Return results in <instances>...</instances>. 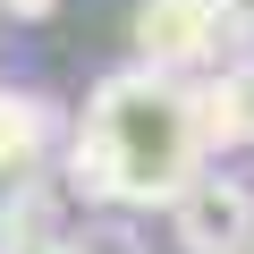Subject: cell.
<instances>
[{
    "instance_id": "1",
    "label": "cell",
    "mask_w": 254,
    "mask_h": 254,
    "mask_svg": "<svg viewBox=\"0 0 254 254\" xmlns=\"http://www.w3.org/2000/svg\"><path fill=\"white\" fill-rule=\"evenodd\" d=\"M203 119H195V85H178L170 68H119L85 93L76 127L60 136L51 170L76 203H119V212H161L195 170H203Z\"/></svg>"
},
{
    "instance_id": "9",
    "label": "cell",
    "mask_w": 254,
    "mask_h": 254,
    "mask_svg": "<svg viewBox=\"0 0 254 254\" xmlns=\"http://www.w3.org/2000/svg\"><path fill=\"white\" fill-rule=\"evenodd\" d=\"M60 0H0V17H17V26H34V17H51Z\"/></svg>"
},
{
    "instance_id": "6",
    "label": "cell",
    "mask_w": 254,
    "mask_h": 254,
    "mask_svg": "<svg viewBox=\"0 0 254 254\" xmlns=\"http://www.w3.org/2000/svg\"><path fill=\"white\" fill-rule=\"evenodd\" d=\"M60 237H68V254H144L136 220H119V203H85V220L60 229Z\"/></svg>"
},
{
    "instance_id": "4",
    "label": "cell",
    "mask_w": 254,
    "mask_h": 254,
    "mask_svg": "<svg viewBox=\"0 0 254 254\" xmlns=\"http://www.w3.org/2000/svg\"><path fill=\"white\" fill-rule=\"evenodd\" d=\"M68 136V119L43 102V93H17V85H0V187H17V178H43L51 153Z\"/></svg>"
},
{
    "instance_id": "7",
    "label": "cell",
    "mask_w": 254,
    "mask_h": 254,
    "mask_svg": "<svg viewBox=\"0 0 254 254\" xmlns=\"http://www.w3.org/2000/svg\"><path fill=\"white\" fill-rule=\"evenodd\" d=\"M212 17H220L229 51H254V0H212Z\"/></svg>"
},
{
    "instance_id": "8",
    "label": "cell",
    "mask_w": 254,
    "mask_h": 254,
    "mask_svg": "<svg viewBox=\"0 0 254 254\" xmlns=\"http://www.w3.org/2000/svg\"><path fill=\"white\" fill-rule=\"evenodd\" d=\"M0 254H68V237H60V229H9Z\"/></svg>"
},
{
    "instance_id": "3",
    "label": "cell",
    "mask_w": 254,
    "mask_h": 254,
    "mask_svg": "<svg viewBox=\"0 0 254 254\" xmlns=\"http://www.w3.org/2000/svg\"><path fill=\"white\" fill-rule=\"evenodd\" d=\"M127 34H136V60H144V68H170V76L229 60V43H220V17H212V0H144Z\"/></svg>"
},
{
    "instance_id": "5",
    "label": "cell",
    "mask_w": 254,
    "mask_h": 254,
    "mask_svg": "<svg viewBox=\"0 0 254 254\" xmlns=\"http://www.w3.org/2000/svg\"><path fill=\"white\" fill-rule=\"evenodd\" d=\"M195 119H203V144H246L254 153V51H229L220 76L195 93Z\"/></svg>"
},
{
    "instance_id": "10",
    "label": "cell",
    "mask_w": 254,
    "mask_h": 254,
    "mask_svg": "<svg viewBox=\"0 0 254 254\" xmlns=\"http://www.w3.org/2000/svg\"><path fill=\"white\" fill-rule=\"evenodd\" d=\"M246 254H254V237H246Z\"/></svg>"
},
{
    "instance_id": "2",
    "label": "cell",
    "mask_w": 254,
    "mask_h": 254,
    "mask_svg": "<svg viewBox=\"0 0 254 254\" xmlns=\"http://www.w3.org/2000/svg\"><path fill=\"white\" fill-rule=\"evenodd\" d=\"M161 212H170L187 254H246V237H254V187L229 170H195Z\"/></svg>"
}]
</instances>
